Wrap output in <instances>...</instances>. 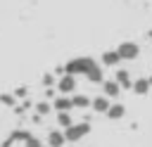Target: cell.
I'll return each instance as SVG.
<instances>
[{"mask_svg": "<svg viewBox=\"0 0 152 147\" xmlns=\"http://www.w3.org/2000/svg\"><path fill=\"white\" fill-rule=\"evenodd\" d=\"M95 66V62L90 59V57H78V59H71L69 64H66V74L69 76H78V74H83V76H88V71Z\"/></svg>", "mask_w": 152, "mask_h": 147, "instance_id": "1", "label": "cell"}, {"mask_svg": "<svg viewBox=\"0 0 152 147\" xmlns=\"http://www.w3.org/2000/svg\"><path fill=\"white\" fill-rule=\"evenodd\" d=\"M62 133H64V140H66V142H78L81 138H86V135L90 133V123H86V121H83V123H71V126L64 128Z\"/></svg>", "mask_w": 152, "mask_h": 147, "instance_id": "2", "label": "cell"}, {"mask_svg": "<svg viewBox=\"0 0 152 147\" xmlns=\"http://www.w3.org/2000/svg\"><path fill=\"white\" fill-rule=\"evenodd\" d=\"M116 55H119L121 59H135V57L140 55V47H138V43L126 40V43H121V45L116 47Z\"/></svg>", "mask_w": 152, "mask_h": 147, "instance_id": "3", "label": "cell"}, {"mask_svg": "<svg viewBox=\"0 0 152 147\" xmlns=\"http://www.w3.org/2000/svg\"><path fill=\"white\" fill-rule=\"evenodd\" d=\"M57 88H59V92H74V88H76V78L74 76H62L59 81H57Z\"/></svg>", "mask_w": 152, "mask_h": 147, "instance_id": "4", "label": "cell"}, {"mask_svg": "<svg viewBox=\"0 0 152 147\" xmlns=\"http://www.w3.org/2000/svg\"><path fill=\"white\" fill-rule=\"evenodd\" d=\"M102 90H104V97L109 100V97H116L121 92V85L116 81H102Z\"/></svg>", "mask_w": 152, "mask_h": 147, "instance_id": "5", "label": "cell"}, {"mask_svg": "<svg viewBox=\"0 0 152 147\" xmlns=\"http://www.w3.org/2000/svg\"><path fill=\"white\" fill-rule=\"evenodd\" d=\"M90 107H93L97 114H107V109H109V100H107L104 95H100V97L90 100Z\"/></svg>", "mask_w": 152, "mask_h": 147, "instance_id": "6", "label": "cell"}, {"mask_svg": "<svg viewBox=\"0 0 152 147\" xmlns=\"http://www.w3.org/2000/svg\"><path fill=\"white\" fill-rule=\"evenodd\" d=\"M66 140H64V133L62 130H50L48 135V147H62Z\"/></svg>", "mask_w": 152, "mask_h": 147, "instance_id": "7", "label": "cell"}, {"mask_svg": "<svg viewBox=\"0 0 152 147\" xmlns=\"http://www.w3.org/2000/svg\"><path fill=\"white\" fill-rule=\"evenodd\" d=\"M131 90H133L135 95H147V90H150V81H147V78H138V81H133Z\"/></svg>", "mask_w": 152, "mask_h": 147, "instance_id": "8", "label": "cell"}, {"mask_svg": "<svg viewBox=\"0 0 152 147\" xmlns=\"http://www.w3.org/2000/svg\"><path fill=\"white\" fill-rule=\"evenodd\" d=\"M102 62H104V66H116L121 62V57L116 55V50H107V52H102Z\"/></svg>", "mask_w": 152, "mask_h": 147, "instance_id": "9", "label": "cell"}, {"mask_svg": "<svg viewBox=\"0 0 152 147\" xmlns=\"http://www.w3.org/2000/svg\"><path fill=\"white\" fill-rule=\"evenodd\" d=\"M114 81H116L119 85H124V88H131V85H133V81H131V76H128V71H126V69H119Z\"/></svg>", "mask_w": 152, "mask_h": 147, "instance_id": "10", "label": "cell"}, {"mask_svg": "<svg viewBox=\"0 0 152 147\" xmlns=\"http://www.w3.org/2000/svg\"><path fill=\"white\" fill-rule=\"evenodd\" d=\"M126 114V107L124 104H109V109H107V116L109 119H121Z\"/></svg>", "mask_w": 152, "mask_h": 147, "instance_id": "11", "label": "cell"}, {"mask_svg": "<svg viewBox=\"0 0 152 147\" xmlns=\"http://www.w3.org/2000/svg\"><path fill=\"white\" fill-rule=\"evenodd\" d=\"M88 81H90V83H102V81H104V76H102V69H100L97 64H95V66L88 71Z\"/></svg>", "mask_w": 152, "mask_h": 147, "instance_id": "12", "label": "cell"}, {"mask_svg": "<svg viewBox=\"0 0 152 147\" xmlns=\"http://www.w3.org/2000/svg\"><path fill=\"white\" fill-rule=\"evenodd\" d=\"M71 107H74V104H71L69 97H57V100H55V109H57V111H69Z\"/></svg>", "mask_w": 152, "mask_h": 147, "instance_id": "13", "label": "cell"}, {"mask_svg": "<svg viewBox=\"0 0 152 147\" xmlns=\"http://www.w3.org/2000/svg\"><path fill=\"white\" fill-rule=\"evenodd\" d=\"M71 104L78 107V109H86V107H90V100L86 95H76V97H71Z\"/></svg>", "mask_w": 152, "mask_h": 147, "instance_id": "14", "label": "cell"}, {"mask_svg": "<svg viewBox=\"0 0 152 147\" xmlns=\"http://www.w3.org/2000/svg\"><path fill=\"white\" fill-rule=\"evenodd\" d=\"M57 123H59L62 128H69V126L74 123V121H71V114H69V111H59V114H57Z\"/></svg>", "mask_w": 152, "mask_h": 147, "instance_id": "15", "label": "cell"}, {"mask_svg": "<svg viewBox=\"0 0 152 147\" xmlns=\"http://www.w3.org/2000/svg\"><path fill=\"white\" fill-rule=\"evenodd\" d=\"M26 147H45V145H43L40 140H36V138H28V140H26Z\"/></svg>", "mask_w": 152, "mask_h": 147, "instance_id": "16", "label": "cell"}, {"mask_svg": "<svg viewBox=\"0 0 152 147\" xmlns=\"http://www.w3.org/2000/svg\"><path fill=\"white\" fill-rule=\"evenodd\" d=\"M48 111H50V104L40 102V104H38V114H48Z\"/></svg>", "mask_w": 152, "mask_h": 147, "instance_id": "17", "label": "cell"}, {"mask_svg": "<svg viewBox=\"0 0 152 147\" xmlns=\"http://www.w3.org/2000/svg\"><path fill=\"white\" fill-rule=\"evenodd\" d=\"M147 36H150V40H152V28H150V33H147Z\"/></svg>", "mask_w": 152, "mask_h": 147, "instance_id": "18", "label": "cell"}, {"mask_svg": "<svg viewBox=\"0 0 152 147\" xmlns=\"http://www.w3.org/2000/svg\"><path fill=\"white\" fill-rule=\"evenodd\" d=\"M147 81H150V85H152V76H150V78H147Z\"/></svg>", "mask_w": 152, "mask_h": 147, "instance_id": "19", "label": "cell"}]
</instances>
